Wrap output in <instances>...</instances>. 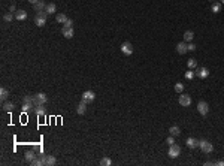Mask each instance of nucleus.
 <instances>
[{"label":"nucleus","instance_id":"1","mask_svg":"<svg viewBox=\"0 0 224 166\" xmlns=\"http://www.w3.org/2000/svg\"><path fill=\"white\" fill-rule=\"evenodd\" d=\"M48 102V97L45 93H36L33 94V105L35 106H41V105H45Z\"/></svg>","mask_w":224,"mask_h":166},{"label":"nucleus","instance_id":"2","mask_svg":"<svg viewBox=\"0 0 224 166\" xmlns=\"http://www.w3.org/2000/svg\"><path fill=\"white\" fill-rule=\"evenodd\" d=\"M46 18H48V14L43 11V12H38L36 17H35V24L38 27H43L46 24Z\"/></svg>","mask_w":224,"mask_h":166},{"label":"nucleus","instance_id":"3","mask_svg":"<svg viewBox=\"0 0 224 166\" xmlns=\"http://www.w3.org/2000/svg\"><path fill=\"white\" fill-rule=\"evenodd\" d=\"M199 148H200L205 154H209V153H212V151H214V145H212L209 141H206V139H200Z\"/></svg>","mask_w":224,"mask_h":166},{"label":"nucleus","instance_id":"4","mask_svg":"<svg viewBox=\"0 0 224 166\" xmlns=\"http://www.w3.org/2000/svg\"><path fill=\"white\" fill-rule=\"evenodd\" d=\"M167 154H169V157L176 159V157L181 154V147H179V145H176V144L169 145V151H167Z\"/></svg>","mask_w":224,"mask_h":166},{"label":"nucleus","instance_id":"5","mask_svg":"<svg viewBox=\"0 0 224 166\" xmlns=\"http://www.w3.org/2000/svg\"><path fill=\"white\" fill-rule=\"evenodd\" d=\"M41 159H42V162H43L45 166H54V165L57 163L55 157H54V156H49V154H43V156H41Z\"/></svg>","mask_w":224,"mask_h":166},{"label":"nucleus","instance_id":"6","mask_svg":"<svg viewBox=\"0 0 224 166\" xmlns=\"http://www.w3.org/2000/svg\"><path fill=\"white\" fill-rule=\"evenodd\" d=\"M194 73H196L200 79H205V78L209 76V69H208V67H203V66H202V67H196V72H194Z\"/></svg>","mask_w":224,"mask_h":166},{"label":"nucleus","instance_id":"7","mask_svg":"<svg viewBox=\"0 0 224 166\" xmlns=\"http://www.w3.org/2000/svg\"><path fill=\"white\" fill-rule=\"evenodd\" d=\"M197 111H199L200 115H206V114L209 112V105H208L206 102L200 100V102L197 103Z\"/></svg>","mask_w":224,"mask_h":166},{"label":"nucleus","instance_id":"8","mask_svg":"<svg viewBox=\"0 0 224 166\" xmlns=\"http://www.w3.org/2000/svg\"><path fill=\"white\" fill-rule=\"evenodd\" d=\"M121 53L126 54V56H132V54H133V45H132L130 42L121 44Z\"/></svg>","mask_w":224,"mask_h":166},{"label":"nucleus","instance_id":"9","mask_svg":"<svg viewBox=\"0 0 224 166\" xmlns=\"http://www.w3.org/2000/svg\"><path fill=\"white\" fill-rule=\"evenodd\" d=\"M96 99V94H94V91H91V90H87V91H84L82 93V100L84 102H93Z\"/></svg>","mask_w":224,"mask_h":166},{"label":"nucleus","instance_id":"10","mask_svg":"<svg viewBox=\"0 0 224 166\" xmlns=\"http://www.w3.org/2000/svg\"><path fill=\"white\" fill-rule=\"evenodd\" d=\"M178 102H179L181 106H190V105H191V97H190L188 94H182V93H181Z\"/></svg>","mask_w":224,"mask_h":166},{"label":"nucleus","instance_id":"11","mask_svg":"<svg viewBox=\"0 0 224 166\" xmlns=\"http://www.w3.org/2000/svg\"><path fill=\"white\" fill-rule=\"evenodd\" d=\"M188 51V44L187 42H179L176 44V53L178 54H185Z\"/></svg>","mask_w":224,"mask_h":166},{"label":"nucleus","instance_id":"12","mask_svg":"<svg viewBox=\"0 0 224 166\" xmlns=\"http://www.w3.org/2000/svg\"><path fill=\"white\" fill-rule=\"evenodd\" d=\"M185 144H187V147H188V148H199L200 141H199V139H194V138H187Z\"/></svg>","mask_w":224,"mask_h":166},{"label":"nucleus","instance_id":"13","mask_svg":"<svg viewBox=\"0 0 224 166\" xmlns=\"http://www.w3.org/2000/svg\"><path fill=\"white\" fill-rule=\"evenodd\" d=\"M26 18H27V12H26V11L20 9V11H17V12H15V20H18V21H24Z\"/></svg>","mask_w":224,"mask_h":166},{"label":"nucleus","instance_id":"14","mask_svg":"<svg viewBox=\"0 0 224 166\" xmlns=\"http://www.w3.org/2000/svg\"><path fill=\"white\" fill-rule=\"evenodd\" d=\"M55 11H57V6H55L54 3H48V5L45 6V12H46L48 15H52V14H55Z\"/></svg>","mask_w":224,"mask_h":166},{"label":"nucleus","instance_id":"15","mask_svg":"<svg viewBox=\"0 0 224 166\" xmlns=\"http://www.w3.org/2000/svg\"><path fill=\"white\" fill-rule=\"evenodd\" d=\"M85 111H87V102L81 100V103H79L78 108H76V112H78L79 115H82V114H85Z\"/></svg>","mask_w":224,"mask_h":166},{"label":"nucleus","instance_id":"16","mask_svg":"<svg viewBox=\"0 0 224 166\" xmlns=\"http://www.w3.org/2000/svg\"><path fill=\"white\" fill-rule=\"evenodd\" d=\"M73 35H75V32H73V27H70V29H64V27H63V36H64V38H67V39H72V38H73Z\"/></svg>","mask_w":224,"mask_h":166},{"label":"nucleus","instance_id":"17","mask_svg":"<svg viewBox=\"0 0 224 166\" xmlns=\"http://www.w3.org/2000/svg\"><path fill=\"white\" fill-rule=\"evenodd\" d=\"M33 6H35V11H36V12H43L46 5H45L43 2H41V0H39V2H38V3H35Z\"/></svg>","mask_w":224,"mask_h":166},{"label":"nucleus","instance_id":"18","mask_svg":"<svg viewBox=\"0 0 224 166\" xmlns=\"http://www.w3.org/2000/svg\"><path fill=\"white\" fill-rule=\"evenodd\" d=\"M45 105H41V106H33V112L36 115H45Z\"/></svg>","mask_w":224,"mask_h":166},{"label":"nucleus","instance_id":"19","mask_svg":"<svg viewBox=\"0 0 224 166\" xmlns=\"http://www.w3.org/2000/svg\"><path fill=\"white\" fill-rule=\"evenodd\" d=\"M2 108H3V111H6V112H11V111H14V108H15V105H14L12 102H5Z\"/></svg>","mask_w":224,"mask_h":166},{"label":"nucleus","instance_id":"20","mask_svg":"<svg viewBox=\"0 0 224 166\" xmlns=\"http://www.w3.org/2000/svg\"><path fill=\"white\" fill-rule=\"evenodd\" d=\"M33 106H35V105H33V102H24L21 108H23V112H29V111H32V109H33Z\"/></svg>","mask_w":224,"mask_h":166},{"label":"nucleus","instance_id":"21","mask_svg":"<svg viewBox=\"0 0 224 166\" xmlns=\"http://www.w3.org/2000/svg\"><path fill=\"white\" fill-rule=\"evenodd\" d=\"M169 133H170L172 136H179V135H181V129H179L178 126H172V127L169 129Z\"/></svg>","mask_w":224,"mask_h":166},{"label":"nucleus","instance_id":"22","mask_svg":"<svg viewBox=\"0 0 224 166\" xmlns=\"http://www.w3.org/2000/svg\"><path fill=\"white\" fill-rule=\"evenodd\" d=\"M193 38H194V33H193L191 30H187V32L184 33V41H185V42H191Z\"/></svg>","mask_w":224,"mask_h":166},{"label":"nucleus","instance_id":"23","mask_svg":"<svg viewBox=\"0 0 224 166\" xmlns=\"http://www.w3.org/2000/svg\"><path fill=\"white\" fill-rule=\"evenodd\" d=\"M36 157H38V156H36V153H35V151H27V153H26V160H27V162H30V163H32Z\"/></svg>","mask_w":224,"mask_h":166},{"label":"nucleus","instance_id":"24","mask_svg":"<svg viewBox=\"0 0 224 166\" xmlns=\"http://www.w3.org/2000/svg\"><path fill=\"white\" fill-rule=\"evenodd\" d=\"M55 21H57V23H60V24H64V23L67 21V17H66L64 14H57Z\"/></svg>","mask_w":224,"mask_h":166},{"label":"nucleus","instance_id":"25","mask_svg":"<svg viewBox=\"0 0 224 166\" xmlns=\"http://www.w3.org/2000/svg\"><path fill=\"white\" fill-rule=\"evenodd\" d=\"M187 66H188V69H196L197 67V60L196 59H188L187 60Z\"/></svg>","mask_w":224,"mask_h":166},{"label":"nucleus","instance_id":"26","mask_svg":"<svg viewBox=\"0 0 224 166\" xmlns=\"http://www.w3.org/2000/svg\"><path fill=\"white\" fill-rule=\"evenodd\" d=\"M211 9H212V12H214V14H218V12L221 11V3H220V2H214Z\"/></svg>","mask_w":224,"mask_h":166},{"label":"nucleus","instance_id":"27","mask_svg":"<svg viewBox=\"0 0 224 166\" xmlns=\"http://www.w3.org/2000/svg\"><path fill=\"white\" fill-rule=\"evenodd\" d=\"M8 96H9V91H8V90H6V88L3 87L2 90H0V99H2V100L5 102V100L8 99Z\"/></svg>","mask_w":224,"mask_h":166},{"label":"nucleus","instance_id":"28","mask_svg":"<svg viewBox=\"0 0 224 166\" xmlns=\"http://www.w3.org/2000/svg\"><path fill=\"white\" fill-rule=\"evenodd\" d=\"M100 165H102V166H109V165H112V162H111L109 157H103V159L100 160Z\"/></svg>","mask_w":224,"mask_h":166},{"label":"nucleus","instance_id":"29","mask_svg":"<svg viewBox=\"0 0 224 166\" xmlns=\"http://www.w3.org/2000/svg\"><path fill=\"white\" fill-rule=\"evenodd\" d=\"M14 18H15V15H12L11 12H9V14H5V15H3V20H5L6 23H11V21H12Z\"/></svg>","mask_w":224,"mask_h":166},{"label":"nucleus","instance_id":"30","mask_svg":"<svg viewBox=\"0 0 224 166\" xmlns=\"http://www.w3.org/2000/svg\"><path fill=\"white\" fill-rule=\"evenodd\" d=\"M175 91H176V93H182V91H184V84L176 82V84H175Z\"/></svg>","mask_w":224,"mask_h":166},{"label":"nucleus","instance_id":"31","mask_svg":"<svg viewBox=\"0 0 224 166\" xmlns=\"http://www.w3.org/2000/svg\"><path fill=\"white\" fill-rule=\"evenodd\" d=\"M32 165H33V166H42V165H43V162H42V159H41V157H36V159L32 162Z\"/></svg>","mask_w":224,"mask_h":166},{"label":"nucleus","instance_id":"32","mask_svg":"<svg viewBox=\"0 0 224 166\" xmlns=\"http://www.w3.org/2000/svg\"><path fill=\"white\" fill-rule=\"evenodd\" d=\"M72 26H73V21H72L70 18H67V21L64 23V26H63V27H64V29H70Z\"/></svg>","mask_w":224,"mask_h":166},{"label":"nucleus","instance_id":"33","mask_svg":"<svg viewBox=\"0 0 224 166\" xmlns=\"http://www.w3.org/2000/svg\"><path fill=\"white\" fill-rule=\"evenodd\" d=\"M194 75H196V73H194V72H191V70H187V72H185V78H187V79H193V78H194Z\"/></svg>","mask_w":224,"mask_h":166},{"label":"nucleus","instance_id":"34","mask_svg":"<svg viewBox=\"0 0 224 166\" xmlns=\"http://www.w3.org/2000/svg\"><path fill=\"white\" fill-rule=\"evenodd\" d=\"M166 144H167V145H172V144H175V139H173V136H172V135H170V136L166 139Z\"/></svg>","mask_w":224,"mask_h":166},{"label":"nucleus","instance_id":"35","mask_svg":"<svg viewBox=\"0 0 224 166\" xmlns=\"http://www.w3.org/2000/svg\"><path fill=\"white\" fill-rule=\"evenodd\" d=\"M194 50H196V45L191 44V42H188V51H194Z\"/></svg>","mask_w":224,"mask_h":166},{"label":"nucleus","instance_id":"36","mask_svg":"<svg viewBox=\"0 0 224 166\" xmlns=\"http://www.w3.org/2000/svg\"><path fill=\"white\" fill-rule=\"evenodd\" d=\"M15 11H17L15 5H11V6H9V12H15Z\"/></svg>","mask_w":224,"mask_h":166},{"label":"nucleus","instance_id":"37","mask_svg":"<svg viewBox=\"0 0 224 166\" xmlns=\"http://www.w3.org/2000/svg\"><path fill=\"white\" fill-rule=\"evenodd\" d=\"M215 165H218V166H223V165H224V162H223V160H220V162H215Z\"/></svg>","mask_w":224,"mask_h":166},{"label":"nucleus","instance_id":"38","mask_svg":"<svg viewBox=\"0 0 224 166\" xmlns=\"http://www.w3.org/2000/svg\"><path fill=\"white\" fill-rule=\"evenodd\" d=\"M27 2H30L32 5H35V3H38V2H39V0H27Z\"/></svg>","mask_w":224,"mask_h":166},{"label":"nucleus","instance_id":"39","mask_svg":"<svg viewBox=\"0 0 224 166\" xmlns=\"http://www.w3.org/2000/svg\"><path fill=\"white\" fill-rule=\"evenodd\" d=\"M220 3H224V0H220Z\"/></svg>","mask_w":224,"mask_h":166},{"label":"nucleus","instance_id":"40","mask_svg":"<svg viewBox=\"0 0 224 166\" xmlns=\"http://www.w3.org/2000/svg\"><path fill=\"white\" fill-rule=\"evenodd\" d=\"M209 2H212V3H214V2H215V0H209Z\"/></svg>","mask_w":224,"mask_h":166}]
</instances>
